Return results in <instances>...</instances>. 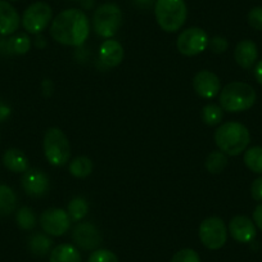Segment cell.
Wrapping results in <instances>:
<instances>
[{
  "label": "cell",
  "mask_w": 262,
  "mask_h": 262,
  "mask_svg": "<svg viewBox=\"0 0 262 262\" xmlns=\"http://www.w3.org/2000/svg\"><path fill=\"white\" fill-rule=\"evenodd\" d=\"M9 2H18V0H9Z\"/></svg>",
  "instance_id": "obj_41"
},
{
  "label": "cell",
  "mask_w": 262,
  "mask_h": 262,
  "mask_svg": "<svg viewBox=\"0 0 262 262\" xmlns=\"http://www.w3.org/2000/svg\"><path fill=\"white\" fill-rule=\"evenodd\" d=\"M122 25V12L116 3H104L93 14V29L104 39L115 36Z\"/></svg>",
  "instance_id": "obj_6"
},
{
  "label": "cell",
  "mask_w": 262,
  "mask_h": 262,
  "mask_svg": "<svg viewBox=\"0 0 262 262\" xmlns=\"http://www.w3.org/2000/svg\"><path fill=\"white\" fill-rule=\"evenodd\" d=\"M256 99V90L251 85L235 81L230 82L224 86V89H221L219 102L220 107L226 112L238 113L253 107Z\"/></svg>",
  "instance_id": "obj_3"
},
{
  "label": "cell",
  "mask_w": 262,
  "mask_h": 262,
  "mask_svg": "<svg viewBox=\"0 0 262 262\" xmlns=\"http://www.w3.org/2000/svg\"><path fill=\"white\" fill-rule=\"evenodd\" d=\"M89 212V203L82 196H76L67 206V213H69L71 221H81Z\"/></svg>",
  "instance_id": "obj_26"
},
{
  "label": "cell",
  "mask_w": 262,
  "mask_h": 262,
  "mask_svg": "<svg viewBox=\"0 0 262 262\" xmlns=\"http://www.w3.org/2000/svg\"><path fill=\"white\" fill-rule=\"evenodd\" d=\"M16 221L22 230H32L36 226L37 219L31 207H21L16 213Z\"/></svg>",
  "instance_id": "obj_28"
},
{
  "label": "cell",
  "mask_w": 262,
  "mask_h": 262,
  "mask_svg": "<svg viewBox=\"0 0 262 262\" xmlns=\"http://www.w3.org/2000/svg\"><path fill=\"white\" fill-rule=\"evenodd\" d=\"M229 233L239 243H251L256 238V224L247 216H235L229 223Z\"/></svg>",
  "instance_id": "obj_14"
},
{
  "label": "cell",
  "mask_w": 262,
  "mask_h": 262,
  "mask_svg": "<svg viewBox=\"0 0 262 262\" xmlns=\"http://www.w3.org/2000/svg\"><path fill=\"white\" fill-rule=\"evenodd\" d=\"M193 88L203 99H213L221 92V82L217 75L208 70H202L194 76Z\"/></svg>",
  "instance_id": "obj_13"
},
{
  "label": "cell",
  "mask_w": 262,
  "mask_h": 262,
  "mask_svg": "<svg viewBox=\"0 0 262 262\" xmlns=\"http://www.w3.org/2000/svg\"><path fill=\"white\" fill-rule=\"evenodd\" d=\"M254 77H256L257 82L259 85H262V59L254 67Z\"/></svg>",
  "instance_id": "obj_37"
},
{
  "label": "cell",
  "mask_w": 262,
  "mask_h": 262,
  "mask_svg": "<svg viewBox=\"0 0 262 262\" xmlns=\"http://www.w3.org/2000/svg\"><path fill=\"white\" fill-rule=\"evenodd\" d=\"M17 195L11 186L0 184V217H7L16 211Z\"/></svg>",
  "instance_id": "obj_21"
},
{
  "label": "cell",
  "mask_w": 262,
  "mask_h": 262,
  "mask_svg": "<svg viewBox=\"0 0 262 262\" xmlns=\"http://www.w3.org/2000/svg\"><path fill=\"white\" fill-rule=\"evenodd\" d=\"M11 107L8 104H6L4 102H0V123L8 120L11 117Z\"/></svg>",
  "instance_id": "obj_34"
},
{
  "label": "cell",
  "mask_w": 262,
  "mask_h": 262,
  "mask_svg": "<svg viewBox=\"0 0 262 262\" xmlns=\"http://www.w3.org/2000/svg\"><path fill=\"white\" fill-rule=\"evenodd\" d=\"M72 2H79V0H72Z\"/></svg>",
  "instance_id": "obj_42"
},
{
  "label": "cell",
  "mask_w": 262,
  "mask_h": 262,
  "mask_svg": "<svg viewBox=\"0 0 262 262\" xmlns=\"http://www.w3.org/2000/svg\"><path fill=\"white\" fill-rule=\"evenodd\" d=\"M208 35L201 27H189L185 29L178 37L176 47L185 57H194L207 49Z\"/></svg>",
  "instance_id": "obj_9"
},
{
  "label": "cell",
  "mask_w": 262,
  "mask_h": 262,
  "mask_svg": "<svg viewBox=\"0 0 262 262\" xmlns=\"http://www.w3.org/2000/svg\"><path fill=\"white\" fill-rule=\"evenodd\" d=\"M44 153L48 162L53 166L62 167L69 162L71 157V147L60 128H48L44 137Z\"/></svg>",
  "instance_id": "obj_5"
},
{
  "label": "cell",
  "mask_w": 262,
  "mask_h": 262,
  "mask_svg": "<svg viewBox=\"0 0 262 262\" xmlns=\"http://www.w3.org/2000/svg\"><path fill=\"white\" fill-rule=\"evenodd\" d=\"M82 6L86 9H90L93 6H94V0H81Z\"/></svg>",
  "instance_id": "obj_40"
},
{
  "label": "cell",
  "mask_w": 262,
  "mask_h": 262,
  "mask_svg": "<svg viewBox=\"0 0 262 262\" xmlns=\"http://www.w3.org/2000/svg\"><path fill=\"white\" fill-rule=\"evenodd\" d=\"M201 118L203 122L208 126H216L221 123L224 118V110L217 104H211L205 105L201 111Z\"/></svg>",
  "instance_id": "obj_27"
},
{
  "label": "cell",
  "mask_w": 262,
  "mask_h": 262,
  "mask_svg": "<svg viewBox=\"0 0 262 262\" xmlns=\"http://www.w3.org/2000/svg\"><path fill=\"white\" fill-rule=\"evenodd\" d=\"M70 173L77 179H84L92 173L93 171V162L90 158L81 156V157H76L75 160L71 161L69 167Z\"/></svg>",
  "instance_id": "obj_23"
},
{
  "label": "cell",
  "mask_w": 262,
  "mask_h": 262,
  "mask_svg": "<svg viewBox=\"0 0 262 262\" xmlns=\"http://www.w3.org/2000/svg\"><path fill=\"white\" fill-rule=\"evenodd\" d=\"M244 165L254 173L262 175V147H252L244 153Z\"/></svg>",
  "instance_id": "obj_24"
},
{
  "label": "cell",
  "mask_w": 262,
  "mask_h": 262,
  "mask_svg": "<svg viewBox=\"0 0 262 262\" xmlns=\"http://www.w3.org/2000/svg\"><path fill=\"white\" fill-rule=\"evenodd\" d=\"M157 0H133V3L139 9H149L156 4Z\"/></svg>",
  "instance_id": "obj_35"
},
{
  "label": "cell",
  "mask_w": 262,
  "mask_h": 262,
  "mask_svg": "<svg viewBox=\"0 0 262 262\" xmlns=\"http://www.w3.org/2000/svg\"><path fill=\"white\" fill-rule=\"evenodd\" d=\"M21 185L25 193L32 198H41L48 193L50 188L49 178L37 168H29L24 172L21 179Z\"/></svg>",
  "instance_id": "obj_11"
},
{
  "label": "cell",
  "mask_w": 262,
  "mask_h": 262,
  "mask_svg": "<svg viewBox=\"0 0 262 262\" xmlns=\"http://www.w3.org/2000/svg\"><path fill=\"white\" fill-rule=\"evenodd\" d=\"M90 34V22L86 14L77 8L60 12L50 24V36L66 47H81Z\"/></svg>",
  "instance_id": "obj_1"
},
{
  "label": "cell",
  "mask_w": 262,
  "mask_h": 262,
  "mask_svg": "<svg viewBox=\"0 0 262 262\" xmlns=\"http://www.w3.org/2000/svg\"><path fill=\"white\" fill-rule=\"evenodd\" d=\"M253 220L257 228L262 230V203L257 206L253 211Z\"/></svg>",
  "instance_id": "obj_36"
},
{
  "label": "cell",
  "mask_w": 262,
  "mask_h": 262,
  "mask_svg": "<svg viewBox=\"0 0 262 262\" xmlns=\"http://www.w3.org/2000/svg\"><path fill=\"white\" fill-rule=\"evenodd\" d=\"M21 25L17 9L7 0H0V35L11 36L18 30Z\"/></svg>",
  "instance_id": "obj_15"
},
{
  "label": "cell",
  "mask_w": 262,
  "mask_h": 262,
  "mask_svg": "<svg viewBox=\"0 0 262 262\" xmlns=\"http://www.w3.org/2000/svg\"><path fill=\"white\" fill-rule=\"evenodd\" d=\"M31 48V40L29 35L17 34L7 37L6 55H24Z\"/></svg>",
  "instance_id": "obj_20"
},
{
  "label": "cell",
  "mask_w": 262,
  "mask_h": 262,
  "mask_svg": "<svg viewBox=\"0 0 262 262\" xmlns=\"http://www.w3.org/2000/svg\"><path fill=\"white\" fill-rule=\"evenodd\" d=\"M52 244L53 241L49 236H47L45 234L37 233L34 234V235L29 239L27 246H29L30 252H31L32 254H35V256L37 257H44L49 253L50 248H52Z\"/></svg>",
  "instance_id": "obj_22"
},
{
  "label": "cell",
  "mask_w": 262,
  "mask_h": 262,
  "mask_svg": "<svg viewBox=\"0 0 262 262\" xmlns=\"http://www.w3.org/2000/svg\"><path fill=\"white\" fill-rule=\"evenodd\" d=\"M3 165L14 173H24L29 170V158L17 148L7 149L3 155Z\"/></svg>",
  "instance_id": "obj_18"
},
{
  "label": "cell",
  "mask_w": 262,
  "mask_h": 262,
  "mask_svg": "<svg viewBox=\"0 0 262 262\" xmlns=\"http://www.w3.org/2000/svg\"><path fill=\"white\" fill-rule=\"evenodd\" d=\"M49 262H81V254L72 244H59L50 252Z\"/></svg>",
  "instance_id": "obj_19"
},
{
  "label": "cell",
  "mask_w": 262,
  "mask_h": 262,
  "mask_svg": "<svg viewBox=\"0 0 262 262\" xmlns=\"http://www.w3.org/2000/svg\"><path fill=\"white\" fill-rule=\"evenodd\" d=\"M53 21V9L45 2H36L27 7L22 16V26L29 34L40 35Z\"/></svg>",
  "instance_id": "obj_7"
},
{
  "label": "cell",
  "mask_w": 262,
  "mask_h": 262,
  "mask_svg": "<svg viewBox=\"0 0 262 262\" xmlns=\"http://www.w3.org/2000/svg\"><path fill=\"white\" fill-rule=\"evenodd\" d=\"M155 16L158 26L166 32H176L184 26L188 8L184 0H157Z\"/></svg>",
  "instance_id": "obj_4"
},
{
  "label": "cell",
  "mask_w": 262,
  "mask_h": 262,
  "mask_svg": "<svg viewBox=\"0 0 262 262\" xmlns=\"http://www.w3.org/2000/svg\"><path fill=\"white\" fill-rule=\"evenodd\" d=\"M215 143L219 149L226 156H239L248 148L251 134L241 122H229L219 126L215 131Z\"/></svg>",
  "instance_id": "obj_2"
},
{
  "label": "cell",
  "mask_w": 262,
  "mask_h": 262,
  "mask_svg": "<svg viewBox=\"0 0 262 262\" xmlns=\"http://www.w3.org/2000/svg\"><path fill=\"white\" fill-rule=\"evenodd\" d=\"M248 24L254 30L262 31V7H254L249 11Z\"/></svg>",
  "instance_id": "obj_32"
},
{
  "label": "cell",
  "mask_w": 262,
  "mask_h": 262,
  "mask_svg": "<svg viewBox=\"0 0 262 262\" xmlns=\"http://www.w3.org/2000/svg\"><path fill=\"white\" fill-rule=\"evenodd\" d=\"M70 225H71V219L67 211L62 208H49L40 216V226L48 235H64L70 230Z\"/></svg>",
  "instance_id": "obj_10"
},
{
  "label": "cell",
  "mask_w": 262,
  "mask_h": 262,
  "mask_svg": "<svg viewBox=\"0 0 262 262\" xmlns=\"http://www.w3.org/2000/svg\"><path fill=\"white\" fill-rule=\"evenodd\" d=\"M251 195L257 202H262V176L252 183L251 185Z\"/></svg>",
  "instance_id": "obj_33"
},
{
  "label": "cell",
  "mask_w": 262,
  "mask_h": 262,
  "mask_svg": "<svg viewBox=\"0 0 262 262\" xmlns=\"http://www.w3.org/2000/svg\"><path fill=\"white\" fill-rule=\"evenodd\" d=\"M257 58H258V50L256 42L252 40H242L236 44L234 50V59L242 69L248 70L253 67L254 63L257 62Z\"/></svg>",
  "instance_id": "obj_17"
},
{
  "label": "cell",
  "mask_w": 262,
  "mask_h": 262,
  "mask_svg": "<svg viewBox=\"0 0 262 262\" xmlns=\"http://www.w3.org/2000/svg\"><path fill=\"white\" fill-rule=\"evenodd\" d=\"M200 239L208 249L223 248L228 239V229L220 217H208L200 226Z\"/></svg>",
  "instance_id": "obj_8"
},
{
  "label": "cell",
  "mask_w": 262,
  "mask_h": 262,
  "mask_svg": "<svg viewBox=\"0 0 262 262\" xmlns=\"http://www.w3.org/2000/svg\"><path fill=\"white\" fill-rule=\"evenodd\" d=\"M7 37H8V36H2V35H0V53H2L3 55H6Z\"/></svg>",
  "instance_id": "obj_39"
},
{
  "label": "cell",
  "mask_w": 262,
  "mask_h": 262,
  "mask_svg": "<svg viewBox=\"0 0 262 262\" xmlns=\"http://www.w3.org/2000/svg\"><path fill=\"white\" fill-rule=\"evenodd\" d=\"M171 262H201V258L194 249L184 248L173 254Z\"/></svg>",
  "instance_id": "obj_29"
},
{
  "label": "cell",
  "mask_w": 262,
  "mask_h": 262,
  "mask_svg": "<svg viewBox=\"0 0 262 262\" xmlns=\"http://www.w3.org/2000/svg\"><path fill=\"white\" fill-rule=\"evenodd\" d=\"M72 239L75 244L84 251H95L102 243L100 231L90 223L77 224L72 230Z\"/></svg>",
  "instance_id": "obj_12"
},
{
  "label": "cell",
  "mask_w": 262,
  "mask_h": 262,
  "mask_svg": "<svg viewBox=\"0 0 262 262\" xmlns=\"http://www.w3.org/2000/svg\"><path fill=\"white\" fill-rule=\"evenodd\" d=\"M208 49L216 54H221V53L226 52L229 48V42L225 37L223 36H213L212 39H208Z\"/></svg>",
  "instance_id": "obj_31"
},
{
  "label": "cell",
  "mask_w": 262,
  "mask_h": 262,
  "mask_svg": "<svg viewBox=\"0 0 262 262\" xmlns=\"http://www.w3.org/2000/svg\"><path fill=\"white\" fill-rule=\"evenodd\" d=\"M205 166L210 173H213V175L221 173L224 171V168L228 166V156L221 152V150L211 152L207 156V158H206Z\"/></svg>",
  "instance_id": "obj_25"
},
{
  "label": "cell",
  "mask_w": 262,
  "mask_h": 262,
  "mask_svg": "<svg viewBox=\"0 0 262 262\" xmlns=\"http://www.w3.org/2000/svg\"><path fill=\"white\" fill-rule=\"evenodd\" d=\"M123 48L117 40H104L99 48V59L105 67H117L123 60Z\"/></svg>",
  "instance_id": "obj_16"
},
{
  "label": "cell",
  "mask_w": 262,
  "mask_h": 262,
  "mask_svg": "<svg viewBox=\"0 0 262 262\" xmlns=\"http://www.w3.org/2000/svg\"><path fill=\"white\" fill-rule=\"evenodd\" d=\"M45 44H47V42H45V37L42 36V35H37L36 39H35V45H36L39 49H42V48L45 47Z\"/></svg>",
  "instance_id": "obj_38"
},
{
  "label": "cell",
  "mask_w": 262,
  "mask_h": 262,
  "mask_svg": "<svg viewBox=\"0 0 262 262\" xmlns=\"http://www.w3.org/2000/svg\"><path fill=\"white\" fill-rule=\"evenodd\" d=\"M88 262H118L117 256L108 249H95Z\"/></svg>",
  "instance_id": "obj_30"
}]
</instances>
